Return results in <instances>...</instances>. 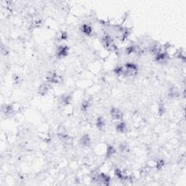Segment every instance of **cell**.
I'll return each mask as SVG.
<instances>
[{
	"label": "cell",
	"mask_w": 186,
	"mask_h": 186,
	"mask_svg": "<svg viewBox=\"0 0 186 186\" xmlns=\"http://www.w3.org/2000/svg\"><path fill=\"white\" fill-rule=\"evenodd\" d=\"M103 46L107 50L114 52L116 50V46L115 44L113 37L110 34H105L101 39Z\"/></svg>",
	"instance_id": "1"
},
{
	"label": "cell",
	"mask_w": 186,
	"mask_h": 186,
	"mask_svg": "<svg viewBox=\"0 0 186 186\" xmlns=\"http://www.w3.org/2000/svg\"><path fill=\"white\" fill-rule=\"evenodd\" d=\"M124 76L128 77H132L137 74L138 67L135 63L126 62L124 65Z\"/></svg>",
	"instance_id": "2"
},
{
	"label": "cell",
	"mask_w": 186,
	"mask_h": 186,
	"mask_svg": "<svg viewBox=\"0 0 186 186\" xmlns=\"http://www.w3.org/2000/svg\"><path fill=\"white\" fill-rule=\"evenodd\" d=\"M69 48L66 45H60L56 50V56L59 58H63L68 55Z\"/></svg>",
	"instance_id": "3"
},
{
	"label": "cell",
	"mask_w": 186,
	"mask_h": 186,
	"mask_svg": "<svg viewBox=\"0 0 186 186\" xmlns=\"http://www.w3.org/2000/svg\"><path fill=\"white\" fill-rule=\"evenodd\" d=\"M169 58V54L166 52H163L161 51V52H159V54H157L155 56V60L156 62L159 64H164L166 62H168Z\"/></svg>",
	"instance_id": "4"
},
{
	"label": "cell",
	"mask_w": 186,
	"mask_h": 186,
	"mask_svg": "<svg viewBox=\"0 0 186 186\" xmlns=\"http://www.w3.org/2000/svg\"><path fill=\"white\" fill-rule=\"evenodd\" d=\"M110 113H111V116L113 120H115V121H121V120H122L123 113L119 108H112Z\"/></svg>",
	"instance_id": "5"
},
{
	"label": "cell",
	"mask_w": 186,
	"mask_h": 186,
	"mask_svg": "<svg viewBox=\"0 0 186 186\" xmlns=\"http://www.w3.org/2000/svg\"><path fill=\"white\" fill-rule=\"evenodd\" d=\"M46 79L49 83H59L61 82V78L55 72H50L46 76Z\"/></svg>",
	"instance_id": "6"
},
{
	"label": "cell",
	"mask_w": 186,
	"mask_h": 186,
	"mask_svg": "<svg viewBox=\"0 0 186 186\" xmlns=\"http://www.w3.org/2000/svg\"><path fill=\"white\" fill-rule=\"evenodd\" d=\"M80 29H81L80 30L81 31H82V34H85V35H86V36H91L93 32V28L91 27V26L89 25V24H82Z\"/></svg>",
	"instance_id": "7"
},
{
	"label": "cell",
	"mask_w": 186,
	"mask_h": 186,
	"mask_svg": "<svg viewBox=\"0 0 186 186\" xmlns=\"http://www.w3.org/2000/svg\"><path fill=\"white\" fill-rule=\"evenodd\" d=\"M79 143L84 147H89L91 145V138L89 135L85 134L80 138Z\"/></svg>",
	"instance_id": "8"
},
{
	"label": "cell",
	"mask_w": 186,
	"mask_h": 186,
	"mask_svg": "<svg viewBox=\"0 0 186 186\" xmlns=\"http://www.w3.org/2000/svg\"><path fill=\"white\" fill-rule=\"evenodd\" d=\"M116 129L118 133H125L127 132V126L124 121H120L116 124Z\"/></svg>",
	"instance_id": "9"
},
{
	"label": "cell",
	"mask_w": 186,
	"mask_h": 186,
	"mask_svg": "<svg viewBox=\"0 0 186 186\" xmlns=\"http://www.w3.org/2000/svg\"><path fill=\"white\" fill-rule=\"evenodd\" d=\"M96 126L100 131L104 130L106 127V120L103 116H99L96 120Z\"/></svg>",
	"instance_id": "10"
},
{
	"label": "cell",
	"mask_w": 186,
	"mask_h": 186,
	"mask_svg": "<svg viewBox=\"0 0 186 186\" xmlns=\"http://www.w3.org/2000/svg\"><path fill=\"white\" fill-rule=\"evenodd\" d=\"M71 100V96L70 95H63L60 98V103L62 106H68V105H70Z\"/></svg>",
	"instance_id": "11"
},
{
	"label": "cell",
	"mask_w": 186,
	"mask_h": 186,
	"mask_svg": "<svg viewBox=\"0 0 186 186\" xmlns=\"http://www.w3.org/2000/svg\"><path fill=\"white\" fill-rule=\"evenodd\" d=\"M50 89V86L48 83H44V84H42V85H40V87H39L38 93L42 95H46V94L48 93Z\"/></svg>",
	"instance_id": "12"
},
{
	"label": "cell",
	"mask_w": 186,
	"mask_h": 186,
	"mask_svg": "<svg viewBox=\"0 0 186 186\" xmlns=\"http://www.w3.org/2000/svg\"><path fill=\"white\" fill-rule=\"evenodd\" d=\"M113 72H114L115 75H116L117 76H124V68L122 65H117L113 69Z\"/></svg>",
	"instance_id": "13"
},
{
	"label": "cell",
	"mask_w": 186,
	"mask_h": 186,
	"mask_svg": "<svg viewBox=\"0 0 186 186\" xmlns=\"http://www.w3.org/2000/svg\"><path fill=\"white\" fill-rule=\"evenodd\" d=\"M116 154V150L112 146H107L106 149V157L107 158H111L113 156L114 154Z\"/></svg>",
	"instance_id": "14"
},
{
	"label": "cell",
	"mask_w": 186,
	"mask_h": 186,
	"mask_svg": "<svg viewBox=\"0 0 186 186\" xmlns=\"http://www.w3.org/2000/svg\"><path fill=\"white\" fill-rule=\"evenodd\" d=\"M179 95V91L176 87H172L169 91V96L171 98H176Z\"/></svg>",
	"instance_id": "15"
},
{
	"label": "cell",
	"mask_w": 186,
	"mask_h": 186,
	"mask_svg": "<svg viewBox=\"0 0 186 186\" xmlns=\"http://www.w3.org/2000/svg\"><path fill=\"white\" fill-rule=\"evenodd\" d=\"M90 105H91V103H90V100H85L83 103H82V106H81V111L86 112L87 111V110L90 108Z\"/></svg>",
	"instance_id": "16"
},
{
	"label": "cell",
	"mask_w": 186,
	"mask_h": 186,
	"mask_svg": "<svg viewBox=\"0 0 186 186\" xmlns=\"http://www.w3.org/2000/svg\"><path fill=\"white\" fill-rule=\"evenodd\" d=\"M119 149L120 152L121 153H125V152H128V146L126 144V143H121V144L119 145Z\"/></svg>",
	"instance_id": "17"
},
{
	"label": "cell",
	"mask_w": 186,
	"mask_h": 186,
	"mask_svg": "<svg viewBox=\"0 0 186 186\" xmlns=\"http://www.w3.org/2000/svg\"><path fill=\"white\" fill-rule=\"evenodd\" d=\"M164 161L163 159H159V160L156 161V168L158 169H162V167L164 166Z\"/></svg>",
	"instance_id": "18"
},
{
	"label": "cell",
	"mask_w": 186,
	"mask_h": 186,
	"mask_svg": "<svg viewBox=\"0 0 186 186\" xmlns=\"http://www.w3.org/2000/svg\"><path fill=\"white\" fill-rule=\"evenodd\" d=\"M159 113H160V115H162L164 114V111H165V108H164V104H162V103H160L159 106Z\"/></svg>",
	"instance_id": "19"
}]
</instances>
